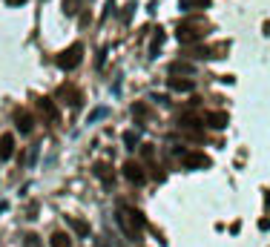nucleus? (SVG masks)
<instances>
[{"label":"nucleus","mask_w":270,"mask_h":247,"mask_svg":"<svg viewBox=\"0 0 270 247\" xmlns=\"http://www.w3.org/2000/svg\"><path fill=\"white\" fill-rule=\"evenodd\" d=\"M118 224L124 227V233H127V239H141V233H144V227H147V221H144V215L138 213V210H133V207H121L118 210Z\"/></svg>","instance_id":"obj_1"},{"label":"nucleus","mask_w":270,"mask_h":247,"mask_svg":"<svg viewBox=\"0 0 270 247\" xmlns=\"http://www.w3.org/2000/svg\"><path fill=\"white\" fill-rule=\"evenodd\" d=\"M81 61H84V46H81V43H72L69 49H64L61 55H58V66L67 69V72H72Z\"/></svg>","instance_id":"obj_2"},{"label":"nucleus","mask_w":270,"mask_h":247,"mask_svg":"<svg viewBox=\"0 0 270 247\" xmlns=\"http://www.w3.org/2000/svg\"><path fill=\"white\" fill-rule=\"evenodd\" d=\"M175 37L181 40V43H196V40H202L204 37V26H196V23H181L178 26V32Z\"/></svg>","instance_id":"obj_3"},{"label":"nucleus","mask_w":270,"mask_h":247,"mask_svg":"<svg viewBox=\"0 0 270 247\" xmlns=\"http://www.w3.org/2000/svg\"><path fill=\"white\" fill-rule=\"evenodd\" d=\"M37 109L43 112L46 121H58V106H55V101L52 98H37Z\"/></svg>","instance_id":"obj_4"},{"label":"nucleus","mask_w":270,"mask_h":247,"mask_svg":"<svg viewBox=\"0 0 270 247\" xmlns=\"http://www.w3.org/2000/svg\"><path fill=\"white\" fill-rule=\"evenodd\" d=\"M124 176L133 184H144V173H141V167L135 164V161H127V164H124Z\"/></svg>","instance_id":"obj_5"},{"label":"nucleus","mask_w":270,"mask_h":247,"mask_svg":"<svg viewBox=\"0 0 270 247\" xmlns=\"http://www.w3.org/2000/svg\"><path fill=\"white\" fill-rule=\"evenodd\" d=\"M204 121H207L210 127H216V130H224L230 118H227V112H207V115H204Z\"/></svg>","instance_id":"obj_6"},{"label":"nucleus","mask_w":270,"mask_h":247,"mask_svg":"<svg viewBox=\"0 0 270 247\" xmlns=\"http://www.w3.org/2000/svg\"><path fill=\"white\" fill-rule=\"evenodd\" d=\"M15 121H17V130L23 132V135L34 130V121H32V115H29L26 109H23V112H17V115H15Z\"/></svg>","instance_id":"obj_7"},{"label":"nucleus","mask_w":270,"mask_h":247,"mask_svg":"<svg viewBox=\"0 0 270 247\" xmlns=\"http://www.w3.org/2000/svg\"><path fill=\"white\" fill-rule=\"evenodd\" d=\"M12 152H15V138H12V135H3V138H0V161L12 158Z\"/></svg>","instance_id":"obj_8"},{"label":"nucleus","mask_w":270,"mask_h":247,"mask_svg":"<svg viewBox=\"0 0 270 247\" xmlns=\"http://www.w3.org/2000/svg\"><path fill=\"white\" fill-rule=\"evenodd\" d=\"M58 95H61V98H69L72 106H78V104H81V92H78L75 86H61V92H58Z\"/></svg>","instance_id":"obj_9"},{"label":"nucleus","mask_w":270,"mask_h":247,"mask_svg":"<svg viewBox=\"0 0 270 247\" xmlns=\"http://www.w3.org/2000/svg\"><path fill=\"white\" fill-rule=\"evenodd\" d=\"M181 158H184L187 167H210V158H204V155H187V152H178Z\"/></svg>","instance_id":"obj_10"},{"label":"nucleus","mask_w":270,"mask_h":247,"mask_svg":"<svg viewBox=\"0 0 270 247\" xmlns=\"http://www.w3.org/2000/svg\"><path fill=\"white\" fill-rule=\"evenodd\" d=\"M169 86H172L175 92H190V89H193V81H187V78H172Z\"/></svg>","instance_id":"obj_11"},{"label":"nucleus","mask_w":270,"mask_h":247,"mask_svg":"<svg viewBox=\"0 0 270 247\" xmlns=\"http://www.w3.org/2000/svg\"><path fill=\"white\" fill-rule=\"evenodd\" d=\"M210 0H181V9L184 12H193V9H207Z\"/></svg>","instance_id":"obj_12"},{"label":"nucleus","mask_w":270,"mask_h":247,"mask_svg":"<svg viewBox=\"0 0 270 247\" xmlns=\"http://www.w3.org/2000/svg\"><path fill=\"white\" fill-rule=\"evenodd\" d=\"M95 176H98V178H101L103 184H112V176H109V164H95Z\"/></svg>","instance_id":"obj_13"},{"label":"nucleus","mask_w":270,"mask_h":247,"mask_svg":"<svg viewBox=\"0 0 270 247\" xmlns=\"http://www.w3.org/2000/svg\"><path fill=\"white\" fill-rule=\"evenodd\" d=\"M69 227L78 233V236H89V224H86V221H81V218H69Z\"/></svg>","instance_id":"obj_14"},{"label":"nucleus","mask_w":270,"mask_h":247,"mask_svg":"<svg viewBox=\"0 0 270 247\" xmlns=\"http://www.w3.org/2000/svg\"><path fill=\"white\" fill-rule=\"evenodd\" d=\"M52 247H72V239H69L67 233H55L52 236Z\"/></svg>","instance_id":"obj_15"},{"label":"nucleus","mask_w":270,"mask_h":247,"mask_svg":"<svg viewBox=\"0 0 270 247\" xmlns=\"http://www.w3.org/2000/svg\"><path fill=\"white\" fill-rule=\"evenodd\" d=\"M78 6H81V0H64V12H67V15H75Z\"/></svg>","instance_id":"obj_16"},{"label":"nucleus","mask_w":270,"mask_h":247,"mask_svg":"<svg viewBox=\"0 0 270 247\" xmlns=\"http://www.w3.org/2000/svg\"><path fill=\"white\" fill-rule=\"evenodd\" d=\"M124 144H127L130 149H135V144H138V135H135V132H124Z\"/></svg>","instance_id":"obj_17"},{"label":"nucleus","mask_w":270,"mask_h":247,"mask_svg":"<svg viewBox=\"0 0 270 247\" xmlns=\"http://www.w3.org/2000/svg\"><path fill=\"white\" fill-rule=\"evenodd\" d=\"M169 69H172V72H190V64H172Z\"/></svg>","instance_id":"obj_18"},{"label":"nucleus","mask_w":270,"mask_h":247,"mask_svg":"<svg viewBox=\"0 0 270 247\" xmlns=\"http://www.w3.org/2000/svg\"><path fill=\"white\" fill-rule=\"evenodd\" d=\"M9 6H20V3H26V0H6Z\"/></svg>","instance_id":"obj_19"}]
</instances>
